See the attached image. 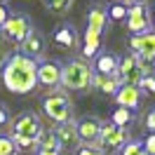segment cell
<instances>
[{"instance_id": "44dd1931", "label": "cell", "mask_w": 155, "mask_h": 155, "mask_svg": "<svg viewBox=\"0 0 155 155\" xmlns=\"http://www.w3.org/2000/svg\"><path fill=\"white\" fill-rule=\"evenodd\" d=\"M40 2H42V7H45L49 14H66V12L73 7L75 0H40Z\"/></svg>"}, {"instance_id": "d590c367", "label": "cell", "mask_w": 155, "mask_h": 155, "mask_svg": "<svg viewBox=\"0 0 155 155\" xmlns=\"http://www.w3.org/2000/svg\"><path fill=\"white\" fill-rule=\"evenodd\" d=\"M155 24V5H153V10H150V26Z\"/></svg>"}, {"instance_id": "9c48e42d", "label": "cell", "mask_w": 155, "mask_h": 155, "mask_svg": "<svg viewBox=\"0 0 155 155\" xmlns=\"http://www.w3.org/2000/svg\"><path fill=\"white\" fill-rule=\"evenodd\" d=\"M38 85H42V87L61 85V64L57 59H40L38 61Z\"/></svg>"}, {"instance_id": "ab89813d", "label": "cell", "mask_w": 155, "mask_h": 155, "mask_svg": "<svg viewBox=\"0 0 155 155\" xmlns=\"http://www.w3.org/2000/svg\"><path fill=\"white\" fill-rule=\"evenodd\" d=\"M143 155H148V153H143Z\"/></svg>"}, {"instance_id": "83f0119b", "label": "cell", "mask_w": 155, "mask_h": 155, "mask_svg": "<svg viewBox=\"0 0 155 155\" xmlns=\"http://www.w3.org/2000/svg\"><path fill=\"white\" fill-rule=\"evenodd\" d=\"M14 146H17V150H38L35 148V141H31V139H21V136H10Z\"/></svg>"}, {"instance_id": "277c9868", "label": "cell", "mask_w": 155, "mask_h": 155, "mask_svg": "<svg viewBox=\"0 0 155 155\" xmlns=\"http://www.w3.org/2000/svg\"><path fill=\"white\" fill-rule=\"evenodd\" d=\"M150 73H153V68L148 64H143L132 52H127L125 57H117V80H120V85H134V87H139L141 78L150 75Z\"/></svg>"}, {"instance_id": "9a60e30c", "label": "cell", "mask_w": 155, "mask_h": 155, "mask_svg": "<svg viewBox=\"0 0 155 155\" xmlns=\"http://www.w3.org/2000/svg\"><path fill=\"white\" fill-rule=\"evenodd\" d=\"M132 54H136L143 64L153 66L155 64V31H148L143 35H136V49Z\"/></svg>"}, {"instance_id": "8992f818", "label": "cell", "mask_w": 155, "mask_h": 155, "mask_svg": "<svg viewBox=\"0 0 155 155\" xmlns=\"http://www.w3.org/2000/svg\"><path fill=\"white\" fill-rule=\"evenodd\" d=\"M31 31H33V24H31V19L26 14H10L7 21L0 26L2 38L12 40V42H17V45H21V42L26 40V35H28Z\"/></svg>"}, {"instance_id": "d6986e66", "label": "cell", "mask_w": 155, "mask_h": 155, "mask_svg": "<svg viewBox=\"0 0 155 155\" xmlns=\"http://www.w3.org/2000/svg\"><path fill=\"white\" fill-rule=\"evenodd\" d=\"M99 49H101V35H94V33H87L85 31V38H82V59L89 61V59H94L99 54Z\"/></svg>"}, {"instance_id": "30bf717a", "label": "cell", "mask_w": 155, "mask_h": 155, "mask_svg": "<svg viewBox=\"0 0 155 155\" xmlns=\"http://www.w3.org/2000/svg\"><path fill=\"white\" fill-rule=\"evenodd\" d=\"M78 139L80 143H99V134H101V117L97 115H85L82 120L75 122Z\"/></svg>"}, {"instance_id": "7c38bea8", "label": "cell", "mask_w": 155, "mask_h": 155, "mask_svg": "<svg viewBox=\"0 0 155 155\" xmlns=\"http://www.w3.org/2000/svg\"><path fill=\"white\" fill-rule=\"evenodd\" d=\"M115 104L117 108H127V110H136V108L141 106V101H143V92L141 87H134V85H122V87L117 89L115 94Z\"/></svg>"}, {"instance_id": "6da1fadb", "label": "cell", "mask_w": 155, "mask_h": 155, "mask_svg": "<svg viewBox=\"0 0 155 155\" xmlns=\"http://www.w3.org/2000/svg\"><path fill=\"white\" fill-rule=\"evenodd\" d=\"M2 85L12 94H28L38 85V61L24 57V54H10L7 64L2 68Z\"/></svg>"}, {"instance_id": "cb8c5ba5", "label": "cell", "mask_w": 155, "mask_h": 155, "mask_svg": "<svg viewBox=\"0 0 155 155\" xmlns=\"http://www.w3.org/2000/svg\"><path fill=\"white\" fill-rule=\"evenodd\" d=\"M120 155H143V143L141 141H127L120 148Z\"/></svg>"}, {"instance_id": "836d02e7", "label": "cell", "mask_w": 155, "mask_h": 155, "mask_svg": "<svg viewBox=\"0 0 155 155\" xmlns=\"http://www.w3.org/2000/svg\"><path fill=\"white\" fill-rule=\"evenodd\" d=\"M7 59H10V54H7L5 49H0V73H2V68H5V64H7Z\"/></svg>"}, {"instance_id": "1f68e13d", "label": "cell", "mask_w": 155, "mask_h": 155, "mask_svg": "<svg viewBox=\"0 0 155 155\" xmlns=\"http://www.w3.org/2000/svg\"><path fill=\"white\" fill-rule=\"evenodd\" d=\"M7 17H10V10H7L5 5H0V26H2L5 21H7Z\"/></svg>"}, {"instance_id": "7402d4cb", "label": "cell", "mask_w": 155, "mask_h": 155, "mask_svg": "<svg viewBox=\"0 0 155 155\" xmlns=\"http://www.w3.org/2000/svg\"><path fill=\"white\" fill-rule=\"evenodd\" d=\"M110 122H113L115 127H125V129H127V125H129V122H134V110L115 108V110H113V115H110Z\"/></svg>"}, {"instance_id": "4316f807", "label": "cell", "mask_w": 155, "mask_h": 155, "mask_svg": "<svg viewBox=\"0 0 155 155\" xmlns=\"http://www.w3.org/2000/svg\"><path fill=\"white\" fill-rule=\"evenodd\" d=\"M17 153V146L10 136H0V155H14Z\"/></svg>"}, {"instance_id": "4dcf8cb0", "label": "cell", "mask_w": 155, "mask_h": 155, "mask_svg": "<svg viewBox=\"0 0 155 155\" xmlns=\"http://www.w3.org/2000/svg\"><path fill=\"white\" fill-rule=\"evenodd\" d=\"M7 122H10V110H7L5 106H0V127L7 125Z\"/></svg>"}, {"instance_id": "2e32d148", "label": "cell", "mask_w": 155, "mask_h": 155, "mask_svg": "<svg viewBox=\"0 0 155 155\" xmlns=\"http://www.w3.org/2000/svg\"><path fill=\"white\" fill-rule=\"evenodd\" d=\"M94 75H104V78H110V75H117V54L113 52H99L94 57Z\"/></svg>"}, {"instance_id": "5b68a950", "label": "cell", "mask_w": 155, "mask_h": 155, "mask_svg": "<svg viewBox=\"0 0 155 155\" xmlns=\"http://www.w3.org/2000/svg\"><path fill=\"white\" fill-rule=\"evenodd\" d=\"M42 129H45L42 120H40V115L35 110H21L19 115L12 117V136H21V139L35 141Z\"/></svg>"}, {"instance_id": "52a82bcc", "label": "cell", "mask_w": 155, "mask_h": 155, "mask_svg": "<svg viewBox=\"0 0 155 155\" xmlns=\"http://www.w3.org/2000/svg\"><path fill=\"white\" fill-rule=\"evenodd\" d=\"M127 141H129V132H127L125 127H115L113 122L101 120V134H99L101 150H104V148H108V150H120Z\"/></svg>"}, {"instance_id": "ffe728a7", "label": "cell", "mask_w": 155, "mask_h": 155, "mask_svg": "<svg viewBox=\"0 0 155 155\" xmlns=\"http://www.w3.org/2000/svg\"><path fill=\"white\" fill-rule=\"evenodd\" d=\"M35 148H38V150H57V153H61V148H59V143H57V136L52 134V129H42L38 134Z\"/></svg>"}, {"instance_id": "484cf974", "label": "cell", "mask_w": 155, "mask_h": 155, "mask_svg": "<svg viewBox=\"0 0 155 155\" xmlns=\"http://www.w3.org/2000/svg\"><path fill=\"white\" fill-rule=\"evenodd\" d=\"M139 87H141L143 94H155V73L143 75V78H141V82H139Z\"/></svg>"}, {"instance_id": "f1b7e54d", "label": "cell", "mask_w": 155, "mask_h": 155, "mask_svg": "<svg viewBox=\"0 0 155 155\" xmlns=\"http://www.w3.org/2000/svg\"><path fill=\"white\" fill-rule=\"evenodd\" d=\"M141 143H143V153L155 155V134H148V136H146V141H141Z\"/></svg>"}, {"instance_id": "ba28073f", "label": "cell", "mask_w": 155, "mask_h": 155, "mask_svg": "<svg viewBox=\"0 0 155 155\" xmlns=\"http://www.w3.org/2000/svg\"><path fill=\"white\" fill-rule=\"evenodd\" d=\"M127 31L132 35H143L150 31V10L146 5H134V7H127V17H125Z\"/></svg>"}, {"instance_id": "d4e9b609", "label": "cell", "mask_w": 155, "mask_h": 155, "mask_svg": "<svg viewBox=\"0 0 155 155\" xmlns=\"http://www.w3.org/2000/svg\"><path fill=\"white\" fill-rule=\"evenodd\" d=\"M75 155H104L99 143H80L75 148Z\"/></svg>"}, {"instance_id": "e575fe53", "label": "cell", "mask_w": 155, "mask_h": 155, "mask_svg": "<svg viewBox=\"0 0 155 155\" xmlns=\"http://www.w3.org/2000/svg\"><path fill=\"white\" fill-rule=\"evenodd\" d=\"M35 155H61V153H57V150H38Z\"/></svg>"}, {"instance_id": "f546056e", "label": "cell", "mask_w": 155, "mask_h": 155, "mask_svg": "<svg viewBox=\"0 0 155 155\" xmlns=\"http://www.w3.org/2000/svg\"><path fill=\"white\" fill-rule=\"evenodd\" d=\"M146 127L150 129V134H155V108L148 110V115H146Z\"/></svg>"}, {"instance_id": "603a6c76", "label": "cell", "mask_w": 155, "mask_h": 155, "mask_svg": "<svg viewBox=\"0 0 155 155\" xmlns=\"http://www.w3.org/2000/svg\"><path fill=\"white\" fill-rule=\"evenodd\" d=\"M106 14H108V19H113V21H125L127 7H125V5H120V2H115V5H110V7L106 10Z\"/></svg>"}, {"instance_id": "8d00e7d4", "label": "cell", "mask_w": 155, "mask_h": 155, "mask_svg": "<svg viewBox=\"0 0 155 155\" xmlns=\"http://www.w3.org/2000/svg\"><path fill=\"white\" fill-rule=\"evenodd\" d=\"M0 5H5V0H0Z\"/></svg>"}, {"instance_id": "4fadbf2b", "label": "cell", "mask_w": 155, "mask_h": 155, "mask_svg": "<svg viewBox=\"0 0 155 155\" xmlns=\"http://www.w3.org/2000/svg\"><path fill=\"white\" fill-rule=\"evenodd\" d=\"M52 134L57 136L59 148H68V150H75L80 146V139H78V129H75V120H68V122H61L52 129Z\"/></svg>"}, {"instance_id": "d6a6232c", "label": "cell", "mask_w": 155, "mask_h": 155, "mask_svg": "<svg viewBox=\"0 0 155 155\" xmlns=\"http://www.w3.org/2000/svg\"><path fill=\"white\" fill-rule=\"evenodd\" d=\"M120 5H125V7H134V5H146V0H120Z\"/></svg>"}, {"instance_id": "74e56055", "label": "cell", "mask_w": 155, "mask_h": 155, "mask_svg": "<svg viewBox=\"0 0 155 155\" xmlns=\"http://www.w3.org/2000/svg\"><path fill=\"white\" fill-rule=\"evenodd\" d=\"M0 40H2V33H0Z\"/></svg>"}, {"instance_id": "3957f363", "label": "cell", "mask_w": 155, "mask_h": 155, "mask_svg": "<svg viewBox=\"0 0 155 155\" xmlns=\"http://www.w3.org/2000/svg\"><path fill=\"white\" fill-rule=\"evenodd\" d=\"M40 104H42V113H45L54 125H61V122L73 120V101H71L66 89L54 87L49 94L42 97Z\"/></svg>"}, {"instance_id": "7a4b0ae2", "label": "cell", "mask_w": 155, "mask_h": 155, "mask_svg": "<svg viewBox=\"0 0 155 155\" xmlns=\"http://www.w3.org/2000/svg\"><path fill=\"white\" fill-rule=\"evenodd\" d=\"M92 64L85 59H68L66 64H61V89L66 92H82L92 87Z\"/></svg>"}, {"instance_id": "ac0fdd59", "label": "cell", "mask_w": 155, "mask_h": 155, "mask_svg": "<svg viewBox=\"0 0 155 155\" xmlns=\"http://www.w3.org/2000/svg\"><path fill=\"white\" fill-rule=\"evenodd\" d=\"M92 85H94L101 94H106V97H113L117 89L122 87V85H120V80H117V75H110V78L94 75V78H92Z\"/></svg>"}, {"instance_id": "f35d334b", "label": "cell", "mask_w": 155, "mask_h": 155, "mask_svg": "<svg viewBox=\"0 0 155 155\" xmlns=\"http://www.w3.org/2000/svg\"><path fill=\"white\" fill-rule=\"evenodd\" d=\"M14 155H19V153H14Z\"/></svg>"}, {"instance_id": "5bb4252c", "label": "cell", "mask_w": 155, "mask_h": 155, "mask_svg": "<svg viewBox=\"0 0 155 155\" xmlns=\"http://www.w3.org/2000/svg\"><path fill=\"white\" fill-rule=\"evenodd\" d=\"M19 54L33 59V61H40L42 54H45V35L33 28L28 35H26V40L21 42V52H19Z\"/></svg>"}, {"instance_id": "e0dca14e", "label": "cell", "mask_w": 155, "mask_h": 155, "mask_svg": "<svg viewBox=\"0 0 155 155\" xmlns=\"http://www.w3.org/2000/svg\"><path fill=\"white\" fill-rule=\"evenodd\" d=\"M87 33H94V35H101V31L106 28L108 24V14H106V7L104 5H89L87 10Z\"/></svg>"}, {"instance_id": "8fae6325", "label": "cell", "mask_w": 155, "mask_h": 155, "mask_svg": "<svg viewBox=\"0 0 155 155\" xmlns=\"http://www.w3.org/2000/svg\"><path fill=\"white\" fill-rule=\"evenodd\" d=\"M52 42L61 49H75L80 45V35H78V31L73 24H68V21H61L57 24V28L52 33Z\"/></svg>"}]
</instances>
